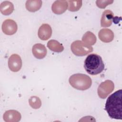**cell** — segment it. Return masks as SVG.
Masks as SVG:
<instances>
[{
    "mask_svg": "<svg viewBox=\"0 0 122 122\" xmlns=\"http://www.w3.org/2000/svg\"><path fill=\"white\" fill-rule=\"evenodd\" d=\"M85 71L90 75H95L101 73L104 69V64L102 57L95 53L89 55L84 63Z\"/></svg>",
    "mask_w": 122,
    "mask_h": 122,
    "instance_id": "obj_2",
    "label": "cell"
},
{
    "mask_svg": "<svg viewBox=\"0 0 122 122\" xmlns=\"http://www.w3.org/2000/svg\"><path fill=\"white\" fill-rule=\"evenodd\" d=\"M68 9L71 11H76L82 6L81 0H68Z\"/></svg>",
    "mask_w": 122,
    "mask_h": 122,
    "instance_id": "obj_18",
    "label": "cell"
},
{
    "mask_svg": "<svg viewBox=\"0 0 122 122\" xmlns=\"http://www.w3.org/2000/svg\"><path fill=\"white\" fill-rule=\"evenodd\" d=\"M97 41L96 36L92 32L88 31L86 32L82 37V41L88 45H94Z\"/></svg>",
    "mask_w": 122,
    "mask_h": 122,
    "instance_id": "obj_16",
    "label": "cell"
},
{
    "mask_svg": "<svg viewBox=\"0 0 122 122\" xmlns=\"http://www.w3.org/2000/svg\"><path fill=\"white\" fill-rule=\"evenodd\" d=\"M29 104L30 107L35 109H38L41 107V102L40 98L36 96L30 97L29 100Z\"/></svg>",
    "mask_w": 122,
    "mask_h": 122,
    "instance_id": "obj_19",
    "label": "cell"
},
{
    "mask_svg": "<svg viewBox=\"0 0 122 122\" xmlns=\"http://www.w3.org/2000/svg\"><path fill=\"white\" fill-rule=\"evenodd\" d=\"M22 60L18 54H13L10 56L8 60V66L13 72L19 71L22 67Z\"/></svg>",
    "mask_w": 122,
    "mask_h": 122,
    "instance_id": "obj_7",
    "label": "cell"
},
{
    "mask_svg": "<svg viewBox=\"0 0 122 122\" xmlns=\"http://www.w3.org/2000/svg\"><path fill=\"white\" fill-rule=\"evenodd\" d=\"M1 28L4 34L8 35H11L17 32L18 26L14 20L11 19H7L2 23Z\"/></svg>",
    "mask_w": 122,
    "mask_h": 122,
    "instance_id": "obj_6",
    "label": "cell"
},
{
    "mask_svg": "<svg viewBox=\"0 0 122 122\" xmlns=\"http://www.w3.org/2000/svg\"><path fill=\"white\" fill-rule=\"evenodd\" d=\"M114 89V84L111 80H106L102 82L97 90L98 95L102 99H105Z\"/></svg>",
    "mask_w": 122,
    "mask_h": 122,
    "instance_id": "obj_5",
    "label": "cell"
},
{
    "mask_svg": "<svg viewBox=\"0 0 122 122\" xmlns=\"http://www.w3.org/2000/svg\"><path fill=\"white\" fill-rule=\"evenodd\" d=\"M21 117V114L14 110L6 111L3 116V120L6 122H18L20 120Z\"/></svg>",
    "mask_w": 122,
    "mask_h": 122,
    "instance_id": "obj_9",
    "label": "cell"
},
{
    "mask_svg": "<svg viewBox=\"0 0 122 122\" xmlns=\"http://www.w3.org/2000/svg\"><path fill=\"white\" fill-rule=\"evenodd\" d=\"M14 6L12 2L9 1H4L0 5V11L4 15H9L14 10Z\"/></svg>",
    "mask_w": 122,
    "mask_h": 122,
    "instance_id": "obj_15",
    "label": "cell"
},
{
    "mask_svg": "<svg viewBox=\"0 0 122 122\" xmlns=\"http://www.w3.org/2000/svg\"><path fill=\"white\" fill-rule=\"evenodd\" d=\"M32 52L33 56L36 58L42 59L46 56L47 51L43 44L41 43H36L32 47Z\"/></svg>",
    "mask_w": 122,
    "mask_h": 122,
    "instance_id": "obj_10",
    "label": "cell"
},
{
    "mask_svg": "<svg viewBox=\"0 0 122 122\" xmlns=\"http://www.w3.org/2000/svg\"><path fill=\"white\" fill-rule=\"evenodd\" d=\"M68 9V3L66 0H56L51 6V10L56 14L63 13Z\"/></svg>",
    "mask_w": 122,
    "mask_h": 122,
    "instance_id": "obj_12",
    "label": "cell"
},
{
    "mask_svg": "<svg viewBox=\"0 0 122 122\" xmlns=\"http://www.w3.org/2000/svg\"><path fill=\"white\" fill-rule=\"evenodd\" d=\"M72 52L78 56H83L87 55L93 51L92 46L88 45L82 41L77 40L73 41L71 46Z\"/></svg>",
    "mask_w": 122,
    "mask_h": 122,
    "instance_id": "obj_4",
    "label": "cell"
},
{
    "mask_svg": "<svg viewBox=\"0 0 122 122\" xmlns=\"http://www.w3.org/2000/svg\"><path fill=\"white\" fill-rule=\"evenodd\" d=\"M122 90L120 89L110 95L106 100L105 110L112 119H122Z\"/></svg>",
    "mask_w": 122,
    "mask_h": 122,
    "instance_id": "obj_1",
    "label": "cell"
},
{
    "mask_svg": "<svg viewBox=\"0 0 122 122\" xmlns=\"http://www.w3.org/2000/svg\"><path fill=\"white\" fill-rule=\"evenodd\" d=\"M48 48L56 52H61L64 50V47L59 41L55 40H51L47 43Z\"/></svg>",
    "mask_w": 122,
    "mask_h": 122,
    "instance_id": "obj_17",
    "label": "cell"
},
{
    "mask_svg": "<svg viewBox=\"0 0 122 122\" xmlns=\"http://www.w3.org/2000/svg\"><path fill=\"white\" fill-rule=\"evenodd\" d=\"M70 85L78 90L84 91L88 89L92 85L91 78L85 74L76 73L72 75L69 80Z\"/></svg>",
    "mask_w": 122,
    "mask_h": 122,
    "instance_id": "obj_3",
    "label": "cell"
},
{
    "mask_svg": "<svg viewBox=\"0 0 122 122\" xmlns=\"http://www.w3.org/2000/svg\"><path fill=\"white\" fill-rule=\"evenodd\" d=\"M113 2V0H96V5L101 9H104L105 7L110 4H111Z\"/></svg>",
    "mask_w": 122,
    "mask_h": 122,
    "instance_id": "obj_20",
    "label": "cell"
},
{
    "mask_svg": "<svg viewBox=\"0 0 122 122\" xmlns=\"http://www.w3.org/2000/svg\"><path fill=\"white\" fill-rule=\"evenodd\" d=\"M98 36L101 41L103 42L108 43L113 40L114 33L109 29H102L99 31Z\"/></svg>",
    "mask_w": 122,
    "mask_h": 122,
    "instance_id": "obj_13",
    "label": "cell"
},
{
    "mask_svg": "<svg viewBox=\"0 0 122 122\" xmlns=\"http://www.w3.org/2000/svg\"><path fill=\"white\" fill-rule=\"evenodd\" d=\"M113 13L109 10H106L102 13L101 19V25L102 27H110L114 19Z\"/></svg>",
    "mask_w": 122,
    "mask_h": 122,
    "instance_id": "obj_11",
    "label": "cell"
},
{
    "mask_svg": "<svg viewBox=\"0 0 122 122\" xmlns=\"http://www.w3.org/2000/svg\"><path fill=\"white\" fill-rule=\"evenodd\" d=\"M52 29L50 25L44 23L39 28L38 31V35L39 38L43 41L48 40L51 36Z\"/></svg>",
    "mask_w": 122,
    "mask_h": 122,
    "instance_id": "obj_8",
    "label": "cell"
},
{
    "mask_svg": "<svg viewBox=\"0 0 122 122\" xmlns=\"http://www.w3.org/2000/svg\"><path fill=\"white\" fill-rule=\"evenodd\" d=\"M42 6L41 0H28L26 1L25 7L26 9L31 12L39 10Z\"/></svg>",
    "mask_w": 122,
    "mask_h": 122,
    "instance_id": "obj_14",
    "label": "cell"
}]
</instances>
